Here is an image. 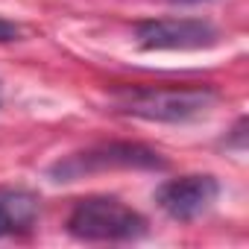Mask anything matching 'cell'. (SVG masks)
<instances>
[{"label":"cell","mask_w":249,"mask_h":249,"mask_svg":"<svg viewBox=\"0 0 249 249\" xmlns=\"http://www.w3.org/2000/svg\"><path fill=\"white\" fill-rule=\"evenodd\" d=\"M217 103L214 88H120L114 91V108L120 114H129L138 120H156V123H185L208 114Z\"/></svg>","instance_id":"cell-1"},{"label":"cell","mask_w":249,"mask_h":249,"mask_svg":"<svg viewBox=\"0 0 249 249\" xmlns=\"http://www.w3.org/2000/svg\"><path fill=\"white\" fill-rule=\"evenodd\" d=\"M68 231L85 243H123L147 234V220L114 196H88L73 205Z\"/></svg>","instance_id":"cell-2"},{"label":"cell","mask_w":249,"mask_h":249,"mask_svg":"<svg viewBox=\"0 0 249 249\" xmlns=\"http://www.w3.org/2000/svg\"><path fill=\"white\" fill-rule=\"evenodd\" d=\"M167 161L144 144H97L79 153H71L59 159L47 173L56 182H76L91 173H106V170H164Z\"/></svg>","instance_id":"cell-3"},{"label":"cell","mask_w":249,"mask_h":249,"mask_svg":"<svg viewBox=\"0 0 249 249\" xmlns=\"http://www.w3.org/2000/svg\"><path fill=\"white\" fill-rule=\"evenodd\" d=\"M135 38L144 50H205L217 44L220 33L199 18H153L135 27Z\"/></svg>","instance_id":"cell-4"},{"label":"cell","mask_w":249,"mask_h":249,"mask_svg":"<svg viewBox=\"0 0 249 249\" xmlns=\"http://www.w3.org/2000/svg\"><path fill=\"white\" fill-rule=\"evenodd\" d=\"M217 196H220L217 179L202 176V173H188V176L170 179V182L159 185V191H156L159 208L179 223H188V220H196L199 214H205Z\"/></svg>","instance_id":"cell-5"},{"label":"cell","mask_w":249,"mask_h":249,"mask_svg":"<svg viewBox=\"0 0 249 249\" xmlns=\"http://www.w3.org/2000/svg\"><path fill=\"white\" fill-rule=\"evenodd\" d=\"M38 217V196L21 188H0V237L33 229Z\"/></svg>","instance_id":"cell-6"},{"label":"cell","mask_w":249,"mask_h":249,"mask_svg":"<svg viewBox=\"0 0 249 249\" xmlns=\"http://www.w3.org/2000/svg\"><path fill=\"white\" fill-rule=\"evenodd\" d=\"M21 36V30L12 24V21H6V18H0V44H6V41H15Z\"/></svg>","instance_id":"cell-7"},{"label":"cell","mask_w":249,"mask_h":249,"mask_svg":"<svg viewBox=\"0 0 249 249\" xmlns=\"http://www.w3.org/2000/svg\"><path fill=\"white\" fill-rule=\"evenodd\" d=\"M179 3H199V0H179Z\"/></svg>","instance_id":"cell-8"}]
</instances>
